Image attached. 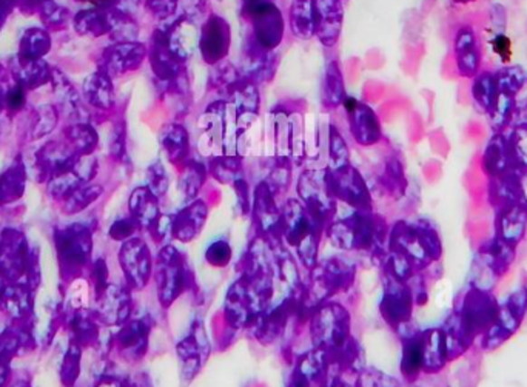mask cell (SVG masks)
<instances>
[{
    "label": "cell",
    "instance_id": "6da1fadb",
    "mask_svg": "<svg viewBox=\"0 0 527 387\" xmlns=\"http://www.w3.org/2000/svg\"><path fill=\"white\" fill-rule=\"evenodd\" d=\"M273 295L269 272H244L225 298V318L233 327H250L267 312Z\"/></svg>",
    "mask_w": 527,
    "mask_h": 387
},
{
    "label": "cell",
    "instance_id": "7a4b0ae2",
    "mask_svg": "<svg viewBox=\"0 0 527 387\" xmlns=\"http://www.w3.org/2000/svg\"><path fill=\"white\" fill-rule=\"evenodd\" d=\"M383 218L370 212H355L351 217L331 222L327 237L341 250H372L383 241Z\"/></svg>",
    "mask_w": 527,
    "mask_h": 387
},
{
    "label": "cell",
    "instance_id": "3957f363",
    "mask_svg": "<svg viewBox=\"0 0 527 387\" xmlns=\"http://www.w3.org/2000/svg\"><path fill=\"white\" fill-rule=\"evenodd\" d=\"M311 340L316 349L335 352L351 340L350 316L338 305H321L311 314Z\"/></svg>",
    "mask_w": 527,
    "mask_h": 387
},
{
    "label": "cell",
    "instance_id": "277c9868",
    "mask_svg": "<svg viewBox=\"0 0 527 387\" xmlns=\"http://www.w3.org/2000/svg\"><path fill=\"white\" fill-rule=\"evenodd\" d=\"M158 296L162 307L173 305L187 289H190V270L177 248L167 244L158 258Z\"/></svg>",
    "mask_w": 527,
    "mask_h": 387
},
{
    "label": "cell",
    "instance_id": "5b68a950",
    "mask_svg": "<svg viewBox=\"0 0 527 387\" xmlns=\"http://www.w3.org/2000/svg\"><path fill=\"white\" fill-rule=\"evenodd\" d=\"M298 195L316 221L322 226L331 221L335 213V198L329 184V170L307 169L302 171L298 181Z\"/></svg>",
    "mask_w": 527,
    "mask_h": 387
},
{
    "label": "cell",
    "instance_id": "8992f818",
    "mask_svg": "<svg viewBox=\"0 0 527 387\" xmlns=\"http://www.w3.org/2000/svg\"><path fill=\"white\" fill-rule=\"evenodd\" d=\"M331 195L338 201L353 207L357 212H370L372 197L361 173L350 164L340 170L329 171Z\"/></svg>",
    "mask_w": 527,
    "mask_h": 387
},
{
    "label": "cell",
    "instance_id": "52a82bcc",
    "mask_svg": "<svg viewBox=\"0 0 527 387\" xmlns=\"http://www.w3.org/2000/svg\"><path fill=\"white\" fill-rule=\"evenodd\" d=\"M232 47V28L224 17L212 15L204 22L197 37V48L202 61L207 65H217L225 61Z\"/></svg>",
    "mask_w": 527,
    "mask_h": 387
},
{
    "label": "cell",
    "instance_id": "ba28073f",
    "mask_svg": "<svg viewBox=\"0 0 527 387\" xmlns=\"http://www.w3.org/2000/svg\"><path fill=\"white\" fill-rule=\"evenodd\" d=\"M247 17L252 21L254 41L259 47L269 52H274L280 47L284 39L285 21L280 8L273 2L254 8L252 13H248Z\"/></svg>",
    "mask_w": 527,
    "mask_h": 387
},
{
    "label": "cell",
    "instance_id": "9c48e42d",
    "mask_svg": "<svg viewBox=\"0 0 527 387\" xmlns=\"http://www.w3.org/2000/svg\"><path fill=\"white\" fill-rule=\"evenodd\" d=\"M342 107L346 109L349 129L357 144L370 147L381 140L383 136L381 122L368 103L359 102L357 99L347 96Z\"/></svg>",
    "mask_w": 527,
    "mask_h": 387
},
{
    "label": "cell",
    "instance_id": "30bf717a",
    "mask_svg": "<svg viewBox=\"0 0 527 387\" xmlns=\"http://www.w3.org/2000/svg\"><path fill=\"white\" fill-rule=\"evenodd\" d=\"M281 212H283V237L293 247H298L309 237L321 235L324 228V226L316 221L315 217L305 208L304 204L296 199L285 202Z\"/></svg>",
    "mask_w": 527,
    "mask_h": 387
},
{
    "label": "cell",
    "instance_id": "8fae6325",
    "mask_svg": "<svg viewBox=\"0 0 527 387\" xmlns=\"http://www.w3.org/2000/svg\"><path fill=\"white\" fill-rule=\"evenodd\" d=\"M150 63L151 70L159 82V88L173 82L186 73V63L176 54L168 44L166 33L160 28H158L151 37Z\"/></svg>",
    "mask_w": 527,
    "mask_h": 387
},
{
    "label": "cell",
    "instance_id": "7c38bea8",
    "mask_svg": "<svg viewBox=\"0 0 527 387\" xmlns=\"http://www.w3.org/2000/svg\"><path fill=\"white\" fill-rule=\"evenodd\" d=\"M252 215L263 237L283 235V212L276 206L274 191L267 182H261L254 189Z\"/></svg>",
    "mask_w": 527,
    "mask_h": 387
},
{
    "label": "cell",
    "instance_id": "4fadbf2b",
    "mask_svg": "<svg viewBox=\"0 0 527 387\" xmlns=\"http://www.w3.org/2000/svg\"><path fill=\"white\" fill-rule=\"evenodd\" d=\"M454 56H455L456 70L463 78H475L481 73L483 54L481 44L474 26L461 25L454 39Z\"/></svg>",
    "mask_w": 527,
    "mask_h": 387
},
{
    "label": "cell",
    "instance_id": "5bb4252c",
    "mask_svg": "<svg viewBox=\"0 0 527 387\" xmlns=\"http://www.w3.org/2000/svg\"><path fill=\"white\" fill-rule=\"evenodd\" d=\"M316 10V37L324 47H335L341 36L342 11L341 0H313Z\"/></svg>",
    "mask_w": 527,
    "mask_h": 387
},
{
    "label": "cell",
    "instance_id": "9a60e30c",
    "mask_svg": "<svg viewBox=\"0 0 527 387\" xmlns=\"http://www.w3.org/2000/svg\"><path fill=\"white\" fill-rule=\"evenodd\" d=\"M120 264L124 267L129 285L142 289L151 275V258L149 247L140 239L125 244L120 252Z\"/></svg>",
    "mask_w": 527,
    "mask_h": 387
},
{
    "label": "cell",
    "instance_id": "2e32d148",
    "mask_svg": "<svg viewBox=\"0 0 527 387\" xmlns=\"http://www.w3.org/2000/svg\"><path fill=\"white\" fill-rule=\"evenodd\" d=\"M276 63L278 61L274 53L264 50L252 39V44L245 45V50H244L243 68L239 72L258 85V83L270 82L274 78Z\"/></svg>",
    "mask_w": 527,
    "mask_h": 387
},
{
    "label": "cell",
    "instance_id": "e0dca14e",
    "mask_svg": "<svg viewBox=\"0 0 527 387\" xmlns=\"http://www.w3.org/2000/svg\"><path fill=\"white\" fill-rule=\"evenodd\" d=\"M208 217L207 202L195 199L173 217V237L181 243H190L199 235Z\"/></svg>",
    "mask_w": 527,
    "mask_h": 387
},
{
    "label": "cell",
    "instance_id": "ac0fdd59",
    "mask_svg": "<svg viewBox=\"0 0 527 387\" xmlns=\"http://www.w3.org/2000/svg\"><path fill=\"white\" fill-rule=\"evenodd\" d=\"M162 150L173 166L182 167L190 160V136L184 125L170 122L160 130L159 135Z\"/></svg>",
    "mask_w": 527,
    "mask_h": 387
},
{
    "label": "cell",
    "instance_id": "d6986e66",
    "mask_svg": "<svg viewBox=\"0 0 527 387\" xmlns=\"http://www.w3.org/2000/svg\"><path fill=\"white\" fill-rule=\"evenodd\" d=\"M177 355L181 356L184 362V371L188 372V378L192 380L195 373L199 371V366L202 363V355L207 356L208 347L207 340H206V334H204V327L201 325H195L190 335L187 336L186 340L179 343V346L176 347Z\"/></svg>",
    "mask_w": 527,
    "mask_h": 387
},
{
    "label": "cell",
    "instance_id": "ffe728a7",
    "mask_svg": "<svg viewBox=\"0 0 527 387\" xmlns=\"http://www.w3.org/2000/svg\"><path fill=\"white\" fill-rule=\"evenodd\" d=\"M290 28L302 41H309L316 36V10L313 0H293L290 8Z\"/></svg>",
    "mask_w": 527,
    "mask_h": 387
},
{
    "label": "cell",
    "instance_id": "44dd1931",
    "mask_svg": "<svg viewBox=\"0 0 527 387\" xmlns=\"http://www.w3.org/2000/svg\"><path fill=\"white\" fill-rule=\"evenodd\" d=\"M159 199L149 190V187H140L133 193L129 206L136 221L144 227L151 228L159 219Z\"/></svg>",
    "mask_w": 527,
    "mask_h": 387
},
{
    "label": "cell",
    "instance_id": "7402d4cb",
    "mask_svg": "<svg viewBox=\"0 0 527 387\" xmlns=\"http://www.w3.org/2000/svg\"><path fill=\"white\" fill-rule=\"evenodd\" d=\"M346 98V83H344L341 68L338 63L331 61L327 65L324 82H322V103L327 109L335 110L341 107Z\"/></svg>",
    "mask_w": 527,
    "mask_h": 387
},
{
    "label": "cell",
    "instance_id": "603a6c76",
    "mask_svg": "<svg viewBox=\"0 0 527 387\" xmlns=\"http://www.w3.org/2000/svg\"><path fill=\"white\" fill-rule=\"evenodd\" d=\"M515 110H517V101L515 96L506 92H500L491 103V107L487 109V116L491 121V127L496 135H503L506 131L507 127L512 125L513 116H515Z\"/></svg>",
    "mask_w": 527,
    "mask_h": 387
},
{
    "label": "cell",
    "instance_id": "cb8c5ba5",
    "mask_svg": "<svg viewBox=\"0 0 527 387\" xmlns=\"http://www.w3.org/2000/svg\"><path fill=\"white\" fill-rule=\"evenodd\" d=\"M181 178H179V190L186 198V201H195V198L199 195L202 187L207 179V170L206 166L196 160H188L181 167Z\"/></svg>",
    "mask_w": 527,
    "mask_h": 387
},
{
    "label": "cell",
    "instance_id": "d4e9b609",
    "mask_svg": "<svg viewBox=\"0 0 527 387\" xmlns=\"http://www.w3.org/2000/svg\"><path fill=\"white\" fill-rule=\"evenodd\" d=\"M274 142H276V160H292L295 155V133L289 114L278 111L274 119Z\"/></svg>",
    "mask_w": 527,
    "mask_h": 387
},
{
    "label": "cell",
    "instance_id": "484cf974",
    "mask_svg": "<svg viewBox=\"0 0 527 387\" xmlns=\"http://www.w3.org/2000/svg\"><path fill=\"white\" fill-rule=\"evenodd\" d=\"M213 178L221 184H235L243 178V160L238 155H224L213 158L210 162Z\"/></svg>",
    "mask_w": 527,
    "mask_h": 387
},
{
    "label": "cell",
    "instance_id": "4316f807",
    "mask_svg": "<svg viewBox=\"0 0 527 387\" xmlns=\"http://www.w3.org/2000/svg\"><path fill=\"white\" fill-rule=\"evenodd\" d=\"M147 56V48L142 44H127L116 48L113 59H111V67L116 72L125 73L129 70L140 67Z\"/></svg>",
    "mask_w": 527,
    "mask_h": 387
},
{
    "label": "cell",
    "instance_id": "83f0119b",
    "mask_svg": "<svg viewBox=\"0 0 527 387\" xmlns=\"http://www.w3.org/2000/svg\"><path fill=\"white\" fill-rule=\"evenodd\" d=\"M149 334H150V325L145 321H133L120 334V344L139 358L144 355L147 349Z\"/></svg>",
    "mask_w": 527,
    "mask_h": 387
},
{
    "label": "cell",
    "instance_id": "f1b7e54d",
    "mask_svg": "<svg viewBox=\"0 0 527 387\" xmlns=\"http://www.w3.org/2000/svg\"><path fill=\"white\" fill-rule=\"evenodd\" d=\"M498 93H500V88H498V82H496L495 73L481 72L478 76L474 78L472 96H474L475 102L480 105L483 111H487Z\"/></svg>",
    "mask_w": 527,
    "mask_h": 387
},
{
    "label": "cell",
    "instance_id": "f546056e",
    "mask_svg": "<svg viewBox=\"0 0 527 387\" xmlns=\"http://www.w3.org/2000/svg\"><path fill=\"white\" fill-rule=\"evenodd\" d=\"M350 164L346 140L335 125L329 127V171H336Z\"/></svg>",
    "mask_w": 527,
    "mask_h": 387
},
{
    "label": "cell",
    "instance_id": "4dcf8cb0",
    "mask_svg": "<svg viewBox=\"0 0 527 387\" xmlns=\"http://www.w3.org/2000/svg\"><path fill=\"white\" fill-rule=\"evenodd\" d=\"M487 44L491 48L493 56L500 63L507 67L511 63L513 50H512L511 37L507 36L506 32H489L487 33Z\"/></svg>",
    "mask_w": 527,
    "mask_h": 387
},
{
    "label": "cell",
    "instance_id": "1f68e13d",
    "mask_svg": "<svg viewBox=\"0 0 527 387\" xmlns=\"http://www.w3.org/2000/svg\"><path fill=\"white\" fill-rule=\"evenodd\" d=\"M512 156L527 164V119L513 122L512 135L507 138Z\"/></svg>",
    "mask_w": 527,
    "mask_h": 387
},
{
    "label": "cell",
    "instance_id": "d6a6232c",
    "mask_svg": "<svg viewBox=\"0 0 527 387\" xmlns=\"http://www.w3.org/2000/svg\"><path fill=\"white\" fill-rule=\"evenodd\" d=\"M232 247L224 239H217L215 243L210 244L207 252H206L207 263L213 266V267H219V269H223V267L228 266V263L232 261Z\"/></svg>",
    "mask_w": 527,
    "mask_h": 387
},
{
    "label": "cell",
    "instance_id": "836d02e7",
    "mask_svg": "<svg viewBox=\"0 0 527 387\" xmlns=\"http://www.w3.org/2000/svg\"><path fill=\"white\" fill-rule=\"evenodd\" d=\"M149 190L155 195L158 199L166 195L168 190V176L166 169L160 160H156L155 164L149 170Z\"/></svg>",
    "mask_w": 527,
    "mask_h": 387
},
{
    "label": "cell",
    "instance_id": "e575fe53",
    "mask_svg": "<svg viewBox=\"0 0 527 387\" xmlns=\"http://www.w3.org/2000/svg\"><path fill=\"white\" fill-rule=\"evenodd\" d=\"M290 181V162L287 160H276L273 169H272V173H270L269 184L272 187V190L276 191L283 190L285 187L289 186Z\"/></svg>",
    "mask_w": 527,
    "mask_h": 387
},
{
    "label": "cell",
    "instance_id": "d590c367",
    "mask_svg": "<svg viewBox=\"0 0 527 387\" xmlns=\"http://www.w3.org/2000/svg\"><path fill=\"white\" fill-rule=\"evenodd\" d=\"M383 184L388 190L398 189L403 184V169L397 160H388L384 169Z\"/></svg>",
    "mask_w": 527,
    "mask_h": 387
},
{
    "label": "cell",
    "instance_id": "8d00e7d4",
    "mask_svg": "<svg viewBox=\"0 0 527 387\" xmlns=\"http://www.w3.org/2000/svg\"><path fill=\"white\" fill-rule=\"evenodd\" d=\"M150 230L158 243H166L167 246L168 237H173V217L160 215L159 219L153 224Z\"/></svg>",
    "mask_w": 527,
    "mask_h": 387
},
{
    "label": "cell",
    "instance_id": "74e56055",
    "mask_svg": "<svg viewBox=\"0 0 527 387\" xmlns=\"http://www.w3.org/2000/svg\"><path fill=\"white\" fill-rule=\"evenodd\" d=\"M233 187H235V191L238 195L239 208H241L243 215L252 213V197H250V189H248L245 179L241 178V179L233 184Z\"/></svg>",
    "mask_w": 527,
    "mask_h": 387
},
{
    "label": "cell",
    "instance_id": "f35d334b",
    "mask_svg": "<svg viewBox=\"0 0 527 387\" xmlns=\"http://www.w3.org/2000/svg\"><path fill=\"white\" fill-rule=\"evenodd\" d=\"M390 378H386L378 372H362L361 378L358 382V387H388Z\"/></svg>",
    "mask_w": 527,
    "mask_h": 387
},
{
    "label": "cell",
    "instance_id": "ab89813d",
    "mask_svg": "<svg viewBox=\"0 0 527 387\" xmlns=\"http://www.w3.org/2000/svg\"><path fill=\"white\" fill-rule=\"evenodd\" d=\"M419 362H421V352L418 347L410 346L404 352V371L414 372L418 369Z\"/></svg>",
    "mask_w": 527,
    "mask_h": 387
},
{
    "label": "cell",
    "instance_id": "60d3db41",
    "mask_svg": "<svg viewBox=\"0 0 527 387\" xmlns=\"http://www.w3.org/2000/svg\"><path fill=\"white\" fill-rule=\"evenodd\" d=\"M136 224L135 221L131 219H125V221H120L114 226L113 230H111V235L118 239H124V237H129L131 233L135 232Z\"/></svg>",
    "mask_w": 527,
    "mask_h": 387
},
{
    "label": "cell",
    "instance_id": "b9f144b4",
    "mask_svg": "<svg viewBox=\"0 0 527 387\" xmlns=\"http://www.w3.org/2000/svg\"><path fill=\"white\" fill-rule=\"evenodd\" d=\"M270 2H273V0H244V15L247 16L248 13H252L254 8H258V6L264 5V4H270Z\"/></svg>",
    "mask_w": 527,
    "mask_h": 387
},
{
    "label": "cell",
    "instance_id": "7bdbcfd3",
    "mask_svg": "<svg viewBox=\"0 0 527 387\" xmlns=\"http://www.w3.org/2000/svg\"><path fill=\"white\" fill-rule=\"evenodd\" d=\"M456 4H461V5H467V4H472V2H475V0H454Z\"/></svg>",
    "mask_w": 527,
    "mask_h": 387
},
{
    "label": "cell",
    "instance_id": "ee69618b",
    "mask_svg": "<svg viewBox=\"0 0 527 387\" xmlns=\"http://www.w3.org/2000/svg\"><path fill=\"white\" fill-rule=\"evenodd\" d=\"M333 387H351L350 384H346V382H336Z\"/></svg>",
    "mask_w": 527,
    "mask_h": 387
},
{
    "label": "cell",
    "instance_id": "f6af8a7d",
    "mask_svg": "<svg viewBox=\"0 0 527 387\" xmlns=\"http://www.w3.org/2000/svg\"><path fill=\"white\" fill-rule=\"evenodd\" d=\"M102 387H120V384H118V382H109V384H105V386Z\"/></svg>",
    "mask_w": 527,
    "mask_h": 387
}]
</instances>
